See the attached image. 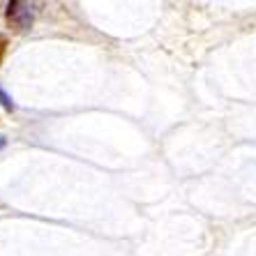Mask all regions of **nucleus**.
Wrapping results in <instances>:
<instances>
[{
    "instance_id": "4",
    "label": "nucleus",
    "mask_w": 256,
    "mask_h": 256,
    "mask_svg": "<svg viewBox=\"0 0 256 256\" xmlns=\"http://www.w3.org/2000/svg\"><path fill=\"white\" fill-rule=\"evenodd\" d=\"M2 146H5V138H0V148H2Z\"/></svg>"
},
{
    "instance_id": "2",
    "label": "nucleus",
    "mask_w": 256,
    "mask_h": 256,
    "mask_svg": "<svg viewBox=\"0 0 256 256\" xmlns=\"http://www.w3.org/2000/svg\"><path fill=\"white\" fill-rule=\"evenodd\" d=\"M0 104H2V106H5L7 111H14V108H16V106H14V102H12V97L7 95V92H5L2 88H0Z\"/></svg>"
},
{
    "instance_id": "1",
    "label": "nucleus",
    "mask_w": 256,
    "mask_h": 256,
    "mask_svg": "<svg viewBox=\"0 0 256 256\" xmlns=\"http://www.w3.org/2000/svg\"><path fill=\"white\" fill-rule=\"evenodd\" d=\"M5 21L14 32H24V30H28L32 26V10L21 0H12V2H7Z\"/></svg>"
},
{
    "instance_id": "3",
    "label": "nucleus",
    "mask_w": 256,
    "mask_h": 256,
    "mask_svg": "<svg viewBox=\"0 0 256 256\" xmlns=\"http://www.w3.org/2000/svg\"><path fill=\"white\" fill-rule=\"evenodd\" d=\"M7 46H10V42H7V37H5V35H0V62H2V60H5Z\"/></svg>"
}]
</instances>
